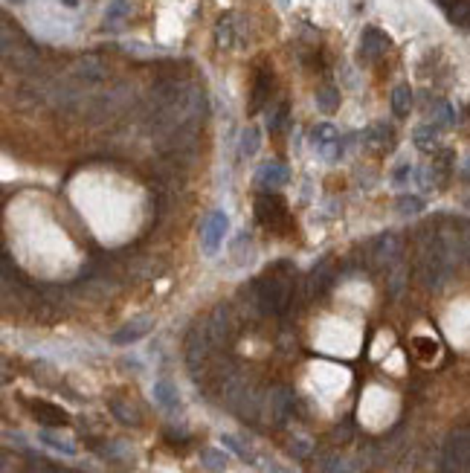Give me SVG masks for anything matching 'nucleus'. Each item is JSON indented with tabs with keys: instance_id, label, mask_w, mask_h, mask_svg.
<instances>
[{
	"instance_id": "nucleus-1",
	"label": "nucleus",
	"mask_w": 470,
	"mask_h": 473,
	"mask_svg": "<svg viewBox=\"0 0 470 473\" xmlns=\"http://www.w3.org/2000/svg\"><path fill=\"white\" fill-rule=\"evenodd\" d=\"M253 291H256V299H259V311H262V313H281V311L291 305L293 279L270 270L267 276H262V279L253 282Z\"/></svg>"
},
{
	"instance_id": "nucleus-2",
	"label": "nucleus",
	"mask_w": 470,
	"mask_h": 473,
	"mask_svg": "<svg viewBox=\"0 0 470 473\" xmlns=\"http://www.w3.org/2000/svg\"><path fill=\"white\" fill-rule=\"evenodd\" d=\"M442 470L444 473H467L470 470V430L467 427H459L444 438Z\"/></svg>"
},
{
	"instance_id": "nucleus-3",
	"label": "nucleus",
	"mask_w": 470,
	"mask_h": 473,
	"mask_svg": "<svg viewBox=\"0 0 470 473\" xmlns=\"http://www.w3.org/2000/svg\"><path fill=\"white\" fill-rule=\"evenodd\" d=\"M227 227H230V218H227L224 209H215V212L206 215L203 227H201V247H203L206 256L218 253V247H221V241L227 235Z\"/></svg>"
},
{
	"instance_id": "nucleus-4",
	"label": "nucleus",
	"mask_w": 470,
	"mask_h": 473,
	"mask_svg": "<svg viewBox=\"0 0 470 473\" xmlns=\"http://www.w3.org/2000/svg\"><path fill=\"white\" fill-rule=\"evenodd\" d=\"M256 218H259V224L264 230L281 233V230H285V224H288V209H285V204H281V198H276V195L267 192L256 204Z\"/></svg>"
},
{
	"instance_id": "nucleus-5",
	"label": "nucleus",
	"mask_w": 470,
	"mask_h": 473,
	"mask_svg": "<svg viewBox=\"0 0 470 473\" xmlns=\"http://www.w3.org/2000/svg\"><path fill=\"white\" fill-rule=\"evenodd\" d=\"M310 143L317 151H323L325 160H337V157H342V143H340V134L331 122H320L317 128L310 131Z\"/></svg>"
},
{
	"instance_id": "nucleus-6",
	"label": "nucleus",
	"mask_w": 470,
	"mask_h": 473,
	"mask_svg": "<svg viewBox=\"0 0 470 473\" xmlns=\"http://www.w3.org/2000/svg\"><path fill=\"white\" fill-rule=\"evenodd\" d=\"M264 409H267V418L273 424H285L291 418V413H293V395H291V389H285V386L270 389L267 398H264Z\"/></svg>"
},
{
	"instance_id": "nucleus-7",
	"label": "nucleus",
	"mask_w": 470,
	"mask_h": 473,
	"mask_svg": "<svg viewBox=\"0 0 470 473\" xmlns=\"http://www.w3.org/2000/svg\"><path fill=\"white\" fill-rule=\"evenodd\" d=\"M401 259V238L395 233H384L378 241L371 244V265L374 267H395V262Z\"/></svg>"
},
{
	"instance_id": "nucleus-8",
	"label": "nucleus",
	"mask_w": 470,
	"mask_h": 473,
	"mask_svg": "<svg viewBox=\"0 0 470 473\" xmlns=\"http://www.w3.org/2000/svg\"><path fill=\"white\" fill-rule=\"evenodd\" d=\"M209 349H212V337H209L206 325L195 328V331L189 334V343H186V360H189V369H192L195 374H198V369L206 363Z\"/></svg>"
},
{
	"instance_id": "nucleus-9",
	"label": "nucleus",
	"mask_w": 470,
	"mask_h": 473,
	"mask_svg": "<svg viewBox=\"0 0 470 473\" xmlns=\"http://www.w3.org/2000/svg\"><path fill=\"white\" fill-rule=\"evenodd\" d=\"M206 331H209V337H212V345H224V343L233 337V331H235L233 311H230L227 305H218V308L212 311L209 323H206Z\"/></svg>"
},
{
	"instance_id": "nucleus-10",
	"label": "nucleus",
	"mask_w": 470,
	"mask_h": 473,
	"mask_svg": "<svg viewBox=\"0 0 470 473\" xmlns=\"http://www.w3.org/2000/svg\"><path fill=\"white\" fill-rule=\"evenodd\" d=\"M151 328H154V320L148 317V313H142V317H134V320H128L125 325H119V328L111 334V343H113V345H131V343L142 340Z\"/></svg>"
},
{
	"instance_id": "nucleus-11",
	"label": "nucleus",
	"mask_w": 470,
	"mask_h": 473,
	"mask_svg": "<svg viewBox=\"0 0 470 473\" xmlns=\"http://www.w3.org/2000/svg\"><path fill=\"white\" fill-rule=\"evenodd\" d=\"M389 50V35L378 26H366L360 35V58L363 61H378Z\"/></svg>"
},
{
	"instance_id": "nucleus-12",
	"label": "nucleus",
	"mask_w": 470,
	"mask_h": 473,
	"mask_svg": "<svg viewBox=\"0 0 470 473\" xmlns=\"http://www.w3.org/2000/svg\"><path fill=\"white\" fill-rule=\"evenodd\" d=\"M288 177H291L288 166L285 163H276V160L259 166V172H256V183L264 189V192H276V189L288 186Z\"/></svg>"
},
{
	"instance_id": "nucleus-13",
	"label": "nucleus",
	"mask_w": 470,
	"mask_h": 473,
	"mask_svg": "<svg viewBox=\"0 0 470 473\" xmlns=\"http://www.w3.org/2000/svg\"><path fill=\"white\" fill-rule=\"evenodd\" d=\"M73 73H76V79H82L84 84H99V82L108 79V67L102 65L96 55H82V58L76 61Z\"/></svg>"
},
{
	"instance_id": "nucleus-14",
	"label": "nucleus",
	"mask_w": 470,
	"mask_h": 473,
	"mask_svg": "<svg viewBox=\"0 0 470 473\" xmlns=\"http://www.w3.org/2000/svg\"><path fill=\"white\" fill-rule=\"evenodd\" d=\"M29 409H33V416L44 424V427H65L70 421V416L65 413L61 406L50 404V401H29Z\"/></svg>"
},
{
	"instance_id": "nucleus-15",
	"label": "nucleus",
	"mask_w": 470,
	"mask_h": 473,
	"mask_svg": "<svg viewBox=\"0 0 470 473\" xmlns=\"http://www.w3.org/2000/svg\"><path fill=\"white\" fill-rule=\"evenodd\" d=\"M392 140H395V131H392V125H386V122H374V125H369V128L363 131V145L371 148V151H381V148L392 145Z\"/></svg>"
},
{
	"instance_id": "nucleus-16",
	"label": "nucleus",
	"mask_w": 470,
	"mask_h": 473,
	"mask_svg": "<svg viewBox=\"0 0 470 473\" xmlns=\"http://www.w3.org/2000/svg\"><path fill=\"white\" fill-rule=\"evenodd\" d=\"M230 256H233V265H238V267L253 265V259H256V244H253V238H250L247 233L235 235V241H233V247H230Z\"/></svg>"
},
{
	"instance_id": "nucleus-17",
	"label": "nucleus",
	"mask_w": 470,
	"mask_h": 473,
	"mask_svg": "<svg viewBox=\"0 0 470 473\" xmlns=\"http://www.w3.org/2000/svg\"><path fill=\"white\" fill-rule=\"evenodd\" d=\"M151 395H154V401L160 404L163 409H169V413L180 409V392H177V386L172 381H157L154 389H151Z\"/></svg>"
},
{
	"instance_id": "nucleus-18",
	"label": "nucleus",
	"mask_w": 470,
	"mask_h": 473,
	"mask_svg": "<svg viewBox=\"0 0 470 473\" xmlns=\"http://www.w3.org/2000/svg\"><path fill=\"white\" fill-rule=\"evenodd\" d=\"M108 406H111V413H113V418H116V421L128 424V427H131V424H134V427L140 424V413H137V406H134V404L122 401V398H111V404H108Z\"/></svg>"
},
{
	"instance_id": "nucleus-19",
	"label": "nucleus",
	"mask_w": 470,
	"mask_h": 473,
	"mask_svg": "<svg viewBox=\"0 0 470 473\" xmlns=\"http://www.w3.org/2000/svg\"><path fill=\"white\" fill-rule=\"evenodd\" d=\"M270 90H273V76L270 73H259L256 84H253V102H250V111H262L264 102L270 99Z\"/></svg>"
},
{
	"instance_id": "nucleus-20",
	"label": "nucleus",
	"mask_w": 470,
	"mask_h": 473,
	"mask_svg": "<svg viewBox=\"0 0 470 473\" xmlns=\"http://www.w3.org/2000/svg\"><path fill=\"white\" fill-rule=\"evenodd\" d=\"M201 464L209 470V473H224L230 467V459L224 450H218V447H203L201 450Z\"/></svg>"
},
{
	"instance_id": "nucleus-21",
	"label": "nucleus",
	"mask_w": 470,
	"mask_h": 473,
	"mask_svg": "<svg viewBox=\"0 0 470 473\" xmlns=\"http://www.w3.org/2000/svg\"><path fill=\"white\" fill-rule=\"evenodd\" d=\"M392 111L401 119L410 116V111H413V90H410V84H398L392 90Z\"/></svg>"
},
{
	"instance_id": "nucleus-22",
	"label": "nucleus",
	"mask_w": 470,
	"mask_h": 473,
	"mask_svg": "<svg viewBox=\"0 0 470 473\" xmlns=\"http://www.w3.org/2000/svg\"><path fill=\"white\" fill-rule=\"evenodd\" d=\"M215 41H218V47H233L235 44V18L233 15H224L215 23Z\"/></svg>"
},
{
	"instance_id": "nucleus-23",
	"label": "nucleus",
	"mask_w": 470,
	"mask_h": 473,
	"mask_svg": "<svg viewBox=\"0 0 470 473\" xmlns=\"http://www.w3.org/2000/svg\"><path fill=\"white\" fill-rule=\"evenodd\" d=\"M413 143L418 145V148H424V151H432L435 145H438V125H418L415 128V134H413Z\"/></svg>"
},
{
	"instance_id": "nucleus-24",
	"label": "nucleus",
	"mask_w": 470,
	"mask_h": 473,
	"mask_svg": "<svg viewBox=\"0 0 470 473\" xmlns=\"http://www.w3.org/2000/svg\"><path fill=\"white\" fill-rule=\"evenodd\" d=\"M259 148H262V131L259 128H244L241 143H238V154L253 157V154H259Z\"/></svg>"
},
{
	"instance_id": "nucleus-25",
	"label": "nucleus",
	"mask_w": 470,
	"mask_h": 473,
	"mask_svg": "<svg viewBox=\"0 0 470 473\" xmlns=\"http://www.w3.org/2000/svg\"><path fill=\"white\" fill-rule=\"evenodd\" d=\"M47 447H52L55 453H65V456H76V445L70 438H61V435H55V433H50V430H44L41 435H38Z\"/></svg>"
},
{
	"instance_id": "nucleus-26",
	"label": "nucleus",
	"mask_w": 470,
	"mask_h": 473,
	"mask_svg": "<svg viewBox=\"0 0 470 473\" xmlns=\"http://www.w3.org/2000/svg\"><path fill=\"white\" fill-rule=\"evenodd\" d=\"M317 108L325 111V113L337 111V108H340V90L331 87V84H323V87L317 90Z\"/></svg>"
},
{
	"instance_id": "nucleus-27",
	"label": "nucleus",
	"mask_w": 470,
	"mask_h": 473,
	"mask_svg": "<svg viewBox=\"0 0 470 473\" xmlns=\"http://www.w3.org/2000/svg\"><path fill=\"white\" fill-rule=\"evenodd\" d=\"M430 122L438 125V128H447V125H453V108L447 102H435L430 108Z\"/></svg>"
},
{
	"instance_id": "nucleus-28",
	"label": "nucleus",
	"mask_w": 470,
	"mask_h": 473,
	"mask_svg": "<svg viewBox=\"0 0 470 473\" xmlns=\"http://www.w3.org/2000/svg\"><path fill=\"white\" fill-rule=\"evenodd\" d=\"M424 206H427V201L421 195H403L398 201V212L401 215H418V212H424Z\"/></svg>"
},
{
	"instance_id": "nucleus-29",
	"label": "nucleus",
	"mask_w": 470,
	"mask_h": 473,
	"mask_svg": "<svg viewBox=\"0 0 470 473\" xmlns=\"http://www.w3.org/2000/svg\"><path fill=\"white\" fill-rule=\"evenodd\" d=\"M285 119H288V105H285V102H279L273 111H267V128H270V131H279Z\"/></svg>"
},
{
	"instance_id": "nucleus-30",
	"label": "nucleus",
	"mask_w": 470,
	"mask_h": 473,
	"mask_svg": "<svg viewBox=\"0 0 470 473\" xmlns=\"http://www.w3.org/2000/svg\"><path fill=\"white\" fill-rule=\"evenodd\" d=\"M128 12H131V6L125 4V0H116V4H111L108 12H105V23H116V21H122Z\"/></svg>"
},
{
	"instance_id": "nucleus-31",
	"label": "nucleus",
	"mask_w": 470,
	"mask_h": 473,
	"mask_svg": "<svg viewBox=\"0 0 470 473\" xmlns=\"http://www.w3.org/2000/svg\"><path fill=\"white\" fill-rule=\"evenodd\" d=\"M221 441H224V447H230L233 453H238V456H241L244 462H259V459H256L253 453H250V450H247V447L241 445V441H238V438H233V435H224Z\"/></svg>"
},
{
	"instance_id": "nucleus-32",
	"label": "nucleus",
	"mask_w": 470,
	"mask_h": 473,
	"mask_svg": "<svg viewBox=\"0 0 470 473\" xmlns=\"http://www.w3.org/2000/svg\"><path fill=\"white\" fill-rule=\"evenodd\" d=\"M413 174H415V169L413 166H398L395 172H392V186H403V183H410L413 180Z\"/></svg>"
},
{
	"instance_id": "nucleus-33",
	"label": "nucleus",
	"mask_w": 470,
	"mask_h": 473,
	"mask_svg": "<svg viewBox=\"0 0 470 473\" xmlns=\"http://www.w3.org/2000/svg\"><path fill=\"white\" fill-rule=\"evenodd\" d=\"M291 450H296L299 456H308V453H310V445H308V441H296V445H291Z\"/></svg>"
},
{
	"instance_id": "nucleus-34",
	"label": "nucleus",
	"mask_w": 470,
	"mask_h": 473,
	"mask_svg": "<svg viewBox=\"0 0 470 473\" xmlns=\"http://www.w3.org/2000/svg\"><path fill=\"white\" fill-rule=\"evenodd\" d=\"M61 4H65L67 9H76V6H79V0H61Z\"/></svg>"
},
{
	"instance_id": "nucleus-35",
	"label": "nucleus",
	"mask_w": 470,
	"mask_h": 473,
	"mask_svg": "<svg viewBox=\"0 0 470 473\" xmlns=\"http://www.w3.org/2000/svg\"><path fill=\"white\" fill-rule=\"evenodd\" d=\"M435 4H442V6H447V9H450V4H453V0H435Z\"/></svg>"
}]
</instances>
